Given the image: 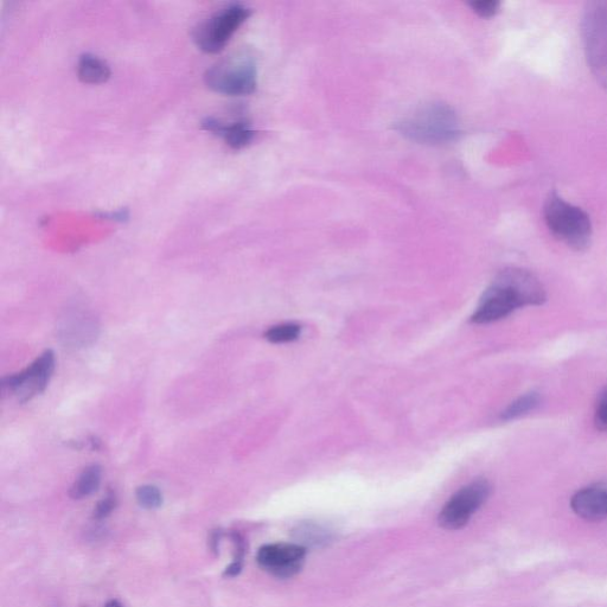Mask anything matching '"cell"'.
<instances>
[{"mask_svg":"<svg viewBox=\"0 0 607 607\" xmlns=\"http://www.w3.org/2000/svg\"><path fill=\"white\" fill-rule=\"evenodd\" d=\"M546 225L555 238L565 245L584 251L592 239V222L589 214L583 209L567 202L553 191L549 194L543 207Z\"/></svg>","mask_w":607,"mask_h":607,"instance_id":"obj_3","label":"cell"},{"mask_svg":"<svg viewBox=\"0 0 607 607\" xmlns=\"http://www.w3.org/2000/svg\"><path fill=\"white\" fill-rule=\"evenodd\" d=\"M575 514L586 521H602L607 517V482L592 484L575 493L571 500Z\"/></svg>","mask_w":607,"mask_h":607,"instance_id":"obj_10","label":"cell"},{"mask_svg":"<svg viewBox=\"0 0 607 607\" xmlns=\"http://www.w3.org/2000/svg\"><path fill=\"white\" fill-rule=\"evenodd\" d=\"M305 558L306 548L298 543H270L257 554L260 568L280 579L295 577L302 570Z\"/></svg>","mask_w":607,"mask_h":607,"instance_id":"obj_9","label":"cell"},{"mask_svg":"<svg viewBox=\"0 0 607 607\" xmlns=\"http://www.w3.org/2000/svg\"><path fill=\"white\" fill-rule=\"evenodd\" d=\"M78 75L82 82L99 85L111 78V68L98 56L83 54L78 63Z\"/></svg>","mask_w":607,"mask_h":607,"instance_id":"obj_12","label":"cell"},{"mask_svg":"<svg viewBox=\"0 0 607 607\" xmlns=\"http://www.w3.org/2000/svg\"><path fill=\"white\" fill-rule=\"evenodd\" d=\"M115 507H117V496L114 493L107 494L95 507L94 519L98 521L107 519L113 513Z\"/></svg>","mask_w":607,"mask_h":607,"instance_id":"obj_20","label":"cell"},{"mask_svg":"<svg viewBox=\"0 0 607 607\" xmlns=\"http://www.w3.org/2000/svg\"><path fill=\"white\" fill-rule=\"evenodd\" d=\"M137 502L139 506L148 509L156 510L162 507L163 495L155 485H142L137 489Z\"/></svg>","mask_w":607,"mask_h":607,"instance_id":"obj_18","label":"cell"},{"mask_svg":"<svg viewBox=\"0 0 607 607\" xmlns=\"http://www.w3.org/2000/svg\"><path fill=\"white\" fill-rule=\"evenodd\" d=\"M541 395L539 392H528L517 398L501 413V420H516L533 412L541 404Z\"/></svg>","mask_w":607,"mask_h":607,"instance_id":"obj_14","label":"cell"},{"mask_svg":"<svg viewBox=\"0 0 607 607\" xmlns=\"http://www.w3.org/2000/svg\"><path fill=\"white\" fill-rule=\"evenodd\" d=\"M587 65L594 79L607 91V0L585 5L581 18Z\"/></svg>","mask_w":607,"mask_h":607,"instance_id":"obj_4","label":"cell"},{"mask_svg":"<svg viewBox=\"0 0 607 607\" xmlns=\"http://www.w3.org/2000/svg\"><path fill=\"white\" fill-rule=\"evenodd\" d=\"M500 5L501 4L495 2V0H484V2H474L470 4L476 14L484 18L494 17L498 10H500Z\"/></svg>","mask_w":607,"mask_h":607,"instance_id":"obj_21","label":"cell"},{"mask_svg":"<svg viewBox=\"0 0 607 607\" xmlns=\"http://www.w3.org/2000/svg\"><path fill=\"white\" fill-rule=\"evenodd\" d=\"M55 369L54 351L47 350L31 363L24 372L3 379V393L16 394L22 402L33 399L35 395L46 391Z\"/></svg>","mask_w":607,"mask_h":607,"instance_id":"obj_8","label":"cell"},{"mask_svg":"<svg viewBox=\"0 0 607 607\" xmlns=\"http://www.w3.org/2000/svg\"><path fill=\"white\" fill-rule=\"evenodd\" d=\"M491 484L484 478L465 485L446 502L439 514V525L447 530L464 528L491 495Z\"/></svg>","mask_w":607,"mask_h":607,"instance_id":"obj_7","label":"cell"},{"mask_svg":"<svg viewBox=\"0 0 607 607\" xmlns=\"http://www.w3.org/2000/svg\"><path fill=\"white\" fill-rule=\"evenodd\" d=\"M102 470L99 465L88 466L82 471V474L76 479L69 495L74 500H83V498L97 493L101 484Z\"/></svg>","mask_w":607,"mask_h":607,"instance_id":"obj_13","label":"cell"},{"mask_svg":"<svg viewBox=\"0 0 607 607\" xmlns=\"http://www.w3.org/2000/svg\"><path fill=\"white\" fill-rule=\"evenodd\" d=\"M295 539L297 540L296 543L304 548L308 546L319 547L327 545L331 540V534L321 526L304 523L295 530Z\"/></svg>","mask_w":607,"mask_h":607,"instance_id":"obj_15","label":"cell"},{"mask_svg":"<svg viewBox=\"0 0 607 607\" xmlns=\"http://www.w3.org/2000/svg\"><path fill=\"white\" fill-rule=\"evenodd\" d=\"M230 536H232V540L234 543V557L232 564H230L226 568V571L225 573H223V575H225V577L227 578H234L236 577V575L240 574V572L242 571V566H244L246 545L244 538H242V536L238 532H234Z\"/></svg>","mask_w":607,"mask_h":607,"instance_id":"obj_17","label":"cell"},{"mask_svg":"<svg viewBox=\"0 0 607 607\" xmlns=\"http://www.w3.org/2000/svg\"><path fill=\"white\" fill-rule=\"evenodd\" d=\"M302 332V327L297 323H284L276 325L265 332V338L271 343H289L296 341Z\"/></svg>","mask_w":607,"mask_h":607,"instance_id":"obj_16","label":"cell"},{"mask_svg":"<svg viewBox=\"0 0 607 607\" xmlns=\"http://www.w3.org/2000/svg\"><path fill=\"white\" fill-rule=\"evenodd\" d=\"M106 607H123V605H121L118 600H111V602H108Z\"/></svg>","mask_w":607,"mask_h":607,"instance_id":"obj_22","label":"cell"},{"mask_svg":"<svg viewBox=\"0 0 607 607\" xmlns=\"http://www.w3.org/2000/svg\"><path fill=\"white\" fill-rule=\"evenodd\" d=\"M204 130L217 134L225 139L227 145L234 150L246 148L252 142L255 132L247 121H234V123H222L215 118H207L202 121Z\"/></svg>","mask_w":607,"mask_h":607,"instance_id":"obj_11","label":"cell"},{"mask_svg":"<svg viewBox=\"0 0 607 607\" xmlns=\"http://www.w3.org/2000/svg\"><path fill=\"white\" fill-rule=\"evenodd\" d=\"M395 130L412 142L428 145L453 142L460 133L456 112L442 102L420 107L410 117L401 120Z\"/></svg>","mask_w":607,"mask_h":607,"instance_id":"obj_2","label":"cell"},{"mask_svg":"<svg viewBox=\"0 0 607 607\" xmlns=\"http://www.w3.org/2000/svg\"><path fill=\"white\" fill-rule=\"evenodd\" d=\"M204 81L216 93L229 97L249 95L257 89V65L251 56H230L210 67L204 75Z\"/></svg>","mask_w":607,"mask_h":607,"instance_id":"obj_5","label":"cell"},{"mask_svg":"<svg viewBox=\"0 0 607 607\" xmlns=\"http://www.w3.org/2000/svg\"><path fill=\"white\" fill-rule=\"evenodd\" d=\"M249 16L251 10L241 4H232L215 12L206 21L197 25L194 31L197 47L204 53H220Z\"/></svg>","mask_w":607,"mask_h":607,"instance_id":"obj_6","label":"cell"},{"mask_svg":"<svg viewBox=\"0 0 607 607\" xmlns=\"http://www.w3.org/2000/svg\"><path fill=\"white\" fill-rule=\"evenodd\" d=\"M547 293L532 272L522 268H507L497 274L483 293L472 323L490 324L507 318L516 310L545 304Z\"/></svg>","mask_w":607,"mask_h":607,"instance_id":"obj_1","label":"cell"},{"mask_svg":"<svg viewBox=\"0 0 607 607\" xmlns=\"http://www.w3.org/2000/svg\"><path fill=\"white\" fill-rule=\"evenodd\" d=\"M594 424L599 431L607 432V386L600 392L594 412Z\"/></svg>","mask_w":607,"mask_h":607,"instance_id":"obj_19","label":"cell"}]
</instances>
